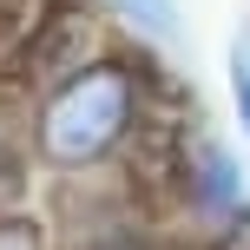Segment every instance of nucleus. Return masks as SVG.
<instances>
[{
    "mask_svg": "<svg viewBox=\"0 0 250 250\" xmlns=\"http://www.w3.org/2000/svg\"><path fill=\"white\" fill-rule=\"evenodd\" d=\"M151 92L145 66L132 53L92 46L66 73L40 79L33 105H26V158L60 185H99L112 165L132 158L138 132H145Z\"/></svg>",
    "mask_w": 250,
    "mask_h": 250,
    "instance_id": "obj_1",
    "label": "nucleus"
},
{
    "mask_svg": "<svg viewBox=\"0 0 250 250\" xmlns=\"http://www.w3.org/2000/svg\"><path fill=\"white\" fill-rule=\"evenodd\" d=\"M171 204L198 244L211 250L237 244L250 230V178H244L237 145H224L217 132H191L171 158Z\"/></svg>",
    "mask_w": 250,
    "mask_h": 250,
    "instance_id": "obj_2",
    "label": "nucleus"
},
{
    "mask_svg": "<svg viewBox=\"0 0 250 250\" xmlns=\"http://www.w3.org/2000/svg\"><path fill=\"white\" fill-rule=\"evenodd\" d=\"M105 13H119L125 26H132V33H145L151 46H185V7H178V0H105Z\"/></svg>",
    "mask_w": 250,
    "mask_h": 250,
    "instance_id": "obj_3",
    "label": "nucleus"
},
{
    "mask_svg": "<svg viewBox=\"0 0 250 250\" xmlns=\"http://www.w3.org/2000/svg\"><path fill=\"white\" fill-rule=\"evenodd\" d=\"M0 250H60L53 224L26 204H0Z\"/></svg>",
    "mask_w": 250,
    "mask_h": 250,
    "instance_id": "obj_4",
    "label": "nucleus"
},
{
    "mask_svg": "<svg viewBox=\"0 0 250 250\" xmlns=\"http://www.w3.org/2000/svg\"><path fill=\"white\" fill-rule=\"evenodd\" d=\"M230 105H237V125H244V138H250V40L230 53Z\"/></svg>",
    "mask_w": 250,
    "mask_h": 250,
    "instance_id": "obj_5",
    "label": "nucleus"
}]
</instances>
